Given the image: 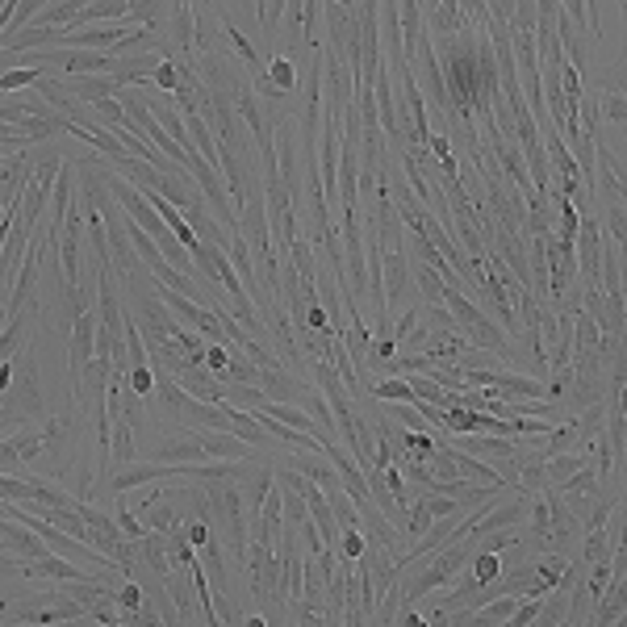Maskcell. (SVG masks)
<instances>
[{"label": "cell", "instance_id": "cell-13", "mask_svg": "<svg viewBox=\"0 0 627 627\" xmlns=\"http://www.w3.org/2000/svg\"><path fill=\"white\" fill-rule=\"evenodd\" d=\"M67 84V92L80 101V105H97V101H109V97H118V80L113 76H72V80H63Z\"/></svg>", "mask_w": 627, "mask_h": 627}, {"label": "cell", "instance_id": "cell-29", "mask_svg": "<svg viewBox=\"0 0 627 627\" xmlns=\"http://www.w3.org/2000/svg\"><path fill=\"white\" fill-rule=\"evenodd\" d=\"M143 602H147V594H143V586H138V582H122L118 586V611L122 615H134Z\"/></svg>", "mask_w": 627, "mask_h": 627}, {"label": "cell", "instance_id": "cell-15", "mask_svg": "<svg viewBox=\"0 0 627 627\" xmlns=\"http://www.w3.org/2000/svg\"><path fill=\"white\" fill-rule=\"evenodd\" d=\"M590 464V452H569V456H552L544 460V477H548V490H561V485Z\"/></svg>", "mask_w": 627, "mask_h": 627}, {"label": "cell", "instance_id": "cell-18", "mask_svg": "<svg viewBox=\"0 0 627 627\" xmlns=\"http://www.w3.org/2000/svg\"><path fill=\"white\" fill-rule=\"evenodd\" d=\"M26 481H30V506H51V510H63V506H72V502H76V494L59 490V485H51L46 477L26 473Z\"/></svg>", "mask_w": 627, "mask_h": 627}, {"label": "cell", "instance_id": "cell-10", "mask_svg": "<svg viewBox=\"0 0 627 627\" xmlns=\"http://www.w3.org/2000/svg\"><path fill=\"white\" fill-rule=\"evenodd\" d=\"M0 548H5L9 556H17V561H38V556H46V544L34 536L30 527H21L13 519H0Z\"/></svg>", "mask_w": 627, "mask_h": 627}, {"label": "cell", "instance_id": "cell-35", "mask_svg": "<svg viewBox=\"0 0 627 627\" xmlns=\"http://www.w3.org/2000/svg\"><path fill=\"white\" fill-rule=\"evenodd\" d=\"M9 607H13V594H0V623H5V615H9Z\"/></svg>", "mask_w": 627, "mask_h": 627}, {"label": "cell", "instance_id": "cell-6", "mask_svg": "<svg viewBox=\"0 0 627 627\" xmlns=\"http://www.w3.org/2000/svg\"><path fill=\"white\" fill-rule=\"evenodd\" d=\"M285 460V469H293V473H301L310 485H318L322 494H335L339 490V473H335V464L322 456V452H289V456H281Z\"/></svg>", "mask_w": 627, "mask_h": 627}, {"label": "cell", "instance_id": "cell-16", "mask_svg": "<svg viewBox=\"0 0 627 627\" xmlns=\"http://www.w3.org/2000/svg\"><path fill=\"white\" fill-rule=\"evenodd\" d=\"M76 17H80V5H76V0H46V9L34 17V26H38V30H59V26L72 30V26H76Z\"/></svg>", "mask_w": 627, "mask_h": 627}, {"label": "cell", "instance_id": "cell-30", "mask_svg": "<svg viewBox=\"0 0 627 627\" xmlns=\"http://www.w3.org/2000/svg\"><path fill=\"white\" fill-rule=\"evenodd\" d=\"M151 84H155L159 92H164V97H172V92L180 88V76H176V59H164V63H159V67H155V76H151Z\"/></svg>", "mask_w": 627, "mask_h": 627}, {"label": "cell", "instance_id": "cell-27", "mask_svg": "<svg viewBox=\"0 0 627 627\" xmlns=\"http://www.w3.org/2000/svg\"><path fill=\"white\" fill-rule=\"evenodd\" d=\"M364 531H339V544H335V552H339V561H360L364 556Z\"/></svg>", "mask_w": 627, "mask_h": 627}, {"label": "cell", "instance_id": "cell-5", "mask_svg": "<svg viewBox=\"0 0 627 627\" xmlns=\"http://www.w3.org/2000/svg\"><path fill=\"white\" fill-rule=\"evenodd\" d=\"M97 327H101L97 310H88V314L76 318L72 335H67V373H72V385H76V377L84 373V364L97 356Z\"/></svg>", "mask_w": 627, "mask_h": 627}, {"label": "cell", "instance_id": "cell-24", "mask_svg": "<svg viewBox=\"0 0 627 627\" xmlns=\"http://www.w3.org/2000/svg\"><path fill=\"white\" fill-rule=\"evenodd\" d=\"M327 506H331V515H335V527H339V531H360V515H356L352 498H347L343 490L327 494Z\"/></svg>", "mask_w": 627, "mask_h": 627}, {"label": "cell", "instance_id": "cell-4", "mask_svg": "<svg viewBox=\"0 0 627 627\" xmlns=\"http://www.w3.org/2000/svg\"><path fill=\"white\" fill-rule=\"evenodd\" d=\"M17 577H34V582H51V586H67V582H101V577H92L88 569L63 561V556H38V561H21L17 565Z\"/></svg>", "mask_w": 627, "mask_h": 627}, {"label": "cell", "instance_id": "cell-34", "mask_svg": "<svg viewBox=\"0 0 627 627\" xmlns=\"http://www.w3.org/2000/svg\"><path fill=\"white\" fill-rule=\"evenodd\" d=\"M243 627H268V619L255 615V611H247V615H243Z\"/></svg>", "mask_w": 627, "mask_h": 627}, {"label": "cell", "instance_id": "cell-3", "mask_svg": "<svg viewBox=\"0 0 627 627\" xmlns=\"http://www.w3.org/2000/svg\"><path fill=\"white\" fill-rule=\"evenodd\" d=\"M180 477V464H155V460H138L130 469H118L109 473L105 481V498H122L138 485H159V481H176Z\"/></svg>", "mask_w": 627, "mask_h": 627}, {"label": "cell", "instance_id": "cell-9", "mask_svg": "<svg viewBox=\"0 0 627 627\" xmlns=\"http://www.w3.org/2000/svg\"><path fill=\"white\" fill-rule=\"evenodd\" d=\"M260 389L268 402H281V406H297L301 393H306L310 385L301 381L297 373H289V368H268V373H260Z\"/></svg>", "mask_w": 627, "mask_h": 627}, {"label": "cell", "instance_id": "cell-32", "mask_svg": "<svg viewBox=\"0 0 627 627\" xmlns=\"http://www.w3.org/2000/svg\"><path fill=\"white\" fill-rule=\"evenodd\" d=\"M226 343H205V373H214V377H222L226 373Z\"/></svg>", "mask_w": 627, "mask_h": 627}, {"label": "cell", "instance_id": "cell-17", "mask_svg": "<svg viewBox=\"0 0 627 627\" xmlns=\"http://www.w3.org/2000/svg\"><path fill=\"white\" fill-rule=\"evenodd\" d=\"M9 444H13V452H17V460H21V469L26 464H34L42 452H46V444H42V423H30V427H17L13 435H9Z\"/></svg>", "mask_w": 627, "mask_h": 627}, {"label": "cell", "instance_id": "cell-23", "mask_svg": "<svg viewBox=\"0 0 627 627\" xmlns=\"http://www.w3.org/2000/svg\"><path fill=\"white\" fill-rule=\"evenodd\" d=\"M594 101H598V118H607L615 130L627 126V101H623V92H594Z\"/></svg>", "mask_w": 627, "mask_h": 627}, {"label": "cell", "instance_id": "cell-14", "mask_svg": "<svg viewBox=\"0 0 627 627\" xmlns=\"http://www.w3.org/2000/svg\"><path fill=\"white\" fill-rule=\"evenodd\" d=\"M201 448L209 460H255V452L243 444V439H235L230 431H201Z\"/></svg>", "mask_w": 627, "mask_h": 627}, {"label": "cell", "instance_id": "cell-33", "mask_svg": "<svg viewBox=\"0 0 627 627\" xmlns=\"http://www.w3.org/2000/svg\"><path fill=\"white\" fill-rule=\"evenodd\" d=\"M17 427H30V423H21V418H17L13 410H5V406H0V439H9Z\"/></svg>", "mask_w": 627, "mask_h": 627}, {"label": "cell", "instance_id": "cell-28", "mask_svg": "<svg viewBox=\"0 0 627 627\" xmlns=\"http://www.w3.org/2000/svg\"><path fill=\"white\" fill-rule=\"evenodd\" d=\"M281 515H285V523H289V527L306 523V519H310L306 498H301V494H289V490H281Z\"/></svg>", "mask_w": 627, "mask_h": 627}, {"label": "cell", "instance_id": "cell-21", "mask_svg": "<svg viewBox=\"0 0 627 627\" xmlns=\"http://www.w3.org/2000/svg\"><path fill=\"white\" fill-rule=\"evenodd\" d=\"M456 473H460V481H477V485H502L498 481V473L490 469L485 460H477V456H464V452H456Z\"/></svg>", "mask_w": 627, "mask_h": 627}, {"label": "cell", "instance_id": "cell-1", "mask_svg": "<svg viewBox=\"0 0 627 627\" xmlns=\"http://www.w3.org/2000/svg\"><path fill=\"white\" fill-rule=\"evenodd\" d=\"M9 364H13V381H9L5 393H0V406L13 410L21 423H42L46 406H42V385H38L34 352H30V347H21V352H17Z\"/></svg>", "mask_w": 627, "mask_h": 627}, {"label": "cell", "instance_id": "cell-8", "mask_svg": "<svg viewBox=\"0 0 627 627\" xmlns=\"http://www.w3.org/2000/svg\"><path fill=\"white\" fill-rule=\"evenodd\" d=\"M180 427L193 431V435H201V431H230V410L222 402H193L189 398V406H184V414H180Z\"/></svg>", "mask_w": 627, "mask_h": 627}, {"label": "cell", "instance_id": "cell-19", "mask_svg": "<svg viewBox=\"0 0 627 627\" xmlns=\"http://www.w3.org/2000/svg\"><path fill=\"white\" fill-rule=\"evenodd\" d=\"M556 494H561V498H602V481H598V473H594V464L577 469Z\"/></svg>", "mask_w": 627, "mask_h": 627}, {"label": "cell", "instance_id": "cell-26", "mask_svg": "<svg viewBox=\"0 0 627 627\" xmlns=\"http://www.w3.org/2000/svg\"><path fill=\"white\" fill-rule=\"evenodd\" d=\"M113 502H118V506H113V519H118V527H122V536H126V540H134V544H138L143 536H151V531L143 527V519H138L122 498H113Z\"/></svg>", "mask_w": 627, "mask_h": 627}, {"label": "cell", "instance_id": "cell-11", "mask_svg": "<svg viewBox=\"0 0 627 627\" xmlns=\"http://www.w3.org/2000/svg\"><path fill=\"white\" fill-rule=\"evenodd\" d=\"M151 460H155V464H201V460H209V456H205V448H201V439H197L193 431L180 427V431L168 439V444L155 448Z\"/></svg>", "mask_w": 627, "mask_h": 627}, {"label": "cell", "instance_id": "cell-20", "mask_svg": "<svg viewBox=\"0 0 627 627\" xmlns=\"http://www.w3.org/2000/svg\"><path fill=\"white\" fill-rule=\"evenodd\" d=\"M410 281H414V289H418V297H423V306H444V281L431 272V268H423V264H414L410 268Z\"/></svg>", "mask_w": 627, "mask_h": 627}, {"label": "cell", "instance_id": "cell-25", "mask_svg": "<svg viewBox=\"0 0 627 627\" xmlns=\"http://www.w3.org/2000/svg\"><path fill=\"white\" fill-rule=\"evenodd\" d=\"M0 502L30 506V481H26V473H0Z\"/></svg>", "mask_w": 627, "mask_h": 627}, {"label": "cell", "instance_id": "cell-2", "mask_svg": "<svg viewBox=\"0 0 627 627\" xmlns=\"http://www.w3.org/2000/svg\"><path fill=\"white\" fill-rule=\"evenodd\" d=\"M381 281H385V318L393 322L402 310H410V297H414L406 251H381Z\"/></svg>", "mask_w": 627, "mask_h": 627}, {"label": "cell", "instance_id": "cell-7", "mask_svg": "<svg viewBox=\"0 0 627 627\" xmlns=\"http://www.w3.org/2000/svg\"><path fill=\"white\" fill-rule=\"evenodd\" d=\"M147 402H151V410H155L159 423H168L172 431H180V414H184V406H189V393H184L172 377L155 373V389H151Z\"/></svg>", "mask_w": 627, "mask_h": 627}, {"label": "cell", "instance_id": "cell-31", "mask_svg": "<svg viewBox=\"0 0 627 627\" xmlns=\"http://www.w3.org/2000/svg\"><path fill=\"white\" fill-rule=\"evenodd\" d=\"M126 385H130L134 398H151V389H155V373H151V368H130Z\"/></svg>", "mask_w": 627, "mask_h": 627}, {"label": "cell", "instance_id": "cell-12", "mask_svg": "<svg viewBox=\"0 0 627 627\" xmlns=\"http://www.w3.org/2000/svg\"><path fill=\"white\" fill-rule=\"evenodd\" d=\"M138 569H147L151 577H159V582H168V577H172L168 536H159V531H151V536L138 540Z\"/></svg>", "mask_w": 627, "mask_h": 627}, {"label": "cell", "instance_id": "cell-36", "mask_svg": "<svg viewBox=\"0 0 627 627\" xmlns=\"http://www.w3.org/2000/svg\"><path fill=\"white\" fill-rule=\"evenodd\" d=\"M5 209H9V205H5V201H0V218H5Z\"/></svg>", "mask_w": 627, "mask_h": 627}, {"label": "cell", "instance_id": "cell-22", "mask_svg": "<svg viewBox=\"0 0 627 627\" xmlns=\"http://www.w3.org/2000/svg\"><path fill=\"white\" fill-rule=\"evenodd\" d=\"M469 573H473V582H477V586H494L506 569H502V556H494V552H473Z\"/></svg>", "mask_w": 627, "mask_h": 627}]
</instances>
